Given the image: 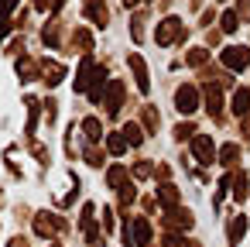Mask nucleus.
<instances>
[{"instance_id":"nucleus-1","label":"nucleus","mask_w":250,"mask_h":247,"mask_svg":"<svg viewBox=\"0 0 250 247\" xmlns=\"http://www.w3.org/2000/svg\"><path fill=\"white\" fill-rule=\"evenodd\" d=\"M182 38H185V24L178 18H165L158 24V31H154V42L158 45H171V42H182Z\"/></svg>"},{"instance_id":"nucleus-2","label":"nucleus","mask_w":250,"mask_h":247,"mask_svg":"<svg viewBox=\"0 0 250 247\" xmlns=\"http://www.w3.org/2000/svg\"><path fill=\"white\" fill-rule=\"evenodd\" d=\"M219 59H223V66H226V69H233V72H240V69H247V66H250V52H247V48H240V45L226 48Z\"/></svg>"},{"instance_id":"nucleus-3","label":"nucleus","mask_w":250,"mask_h":247,"mask_svg":"<svg viewBox=\"0 0 250 247\" xmlns=\"http://www.w3.org/2000/svg\"><path fill=\"white\" fill-rule=\"evenodd\" d=\"M175 107H178L182 113H195V110H199V90H195V86H178Z\"/></svg>"},{"instance_id":"nucleus-4","label":"nucleus","mask_w":250,"mask_h":247,"mask_svg":"<svg viewBox=\"0 0 250 247\" xmlns=\"http://www.w3.org/2000/svg\"><path fill=\"white\" fill-rule=\"evenodd\" d=\"M127 237H130V244L137 240L141 247H147V244H151V223H147L144 216H134V220L127 223Z\"/></svg>"},{"instance_id":"nucleus-5","label":"nucleus","mask_w":250,"mask_h":247,"mask_svg":"<svg viewBox=\"0 0 250 247\" xmlns=\"http://www.w3.org/2000/svg\"><path fill=\"white\" fill-rule=\"evenodd\" d=\"M35 230H38V237H55V233H62V220L52 216V213H38L35 216Z\"/></svg>"},{"instance_id":"nucleus-6","label":"nucleus","mask_w":250,"mask_h":247,"mask_svg":"<svg viewBox=\"0 0 250 247\" xmlns=\"http://www.w3.org/2000/svg\"><path fill=\"white\" fill-rule=\"evenodd\" d=\"M120 107H124V83H120V79H110V90H106V113L117 117Z\"/></svg>"},{"instance_id":"nucleus-7","label":"nucleus","mask_w":250,"mask_h":247,"mask_svg":"<svg viewBox=\"0 0 250 247\" xmlns=\"http://www.w3.org/2000/svg\"><path fill=\"white\" fill-rule=\"evenodd\" d=\"M165 226H168V230H188V226H192V213L175 206V209L165 213Z\"/></svg>"},{"instance_id":"nucleus-8","label":"nucleus","mask_w":250,"mask_h":247,"mask_svg":"<svg viewBox=\"0 0 250 247\" xmlns=\"http://www.w3.org/2000/svg\"><path fill=\"white\" fill-rule=\"evenodd\" d=\"M62 76H65V66H62V62H52V59L42 62V79H45L48 86H59Z\"/></svg>"},{"instance_id":"nucleus-9","label":"nucleus","mask_w":250,"mask_h":247,"mask_svg":"<svg viewBox=\"0 0 250 247\" xmlns=\"http://www.w3.org/2000/svg\"><path fill=\"white\" fill-rule=\"evenodd\" d=\"M192 151H195V158H199L202 165H212V141H209L206 134H195V137H192Z\"/></svg>"},{"instance_id":"nucleus-10","label":"nucleus","mask_w":250,"mask_h":247,"mask_svg":"<svg viewBox=\"0 0 250 247\" xmlns=\"http://www.w3.org/2000/svg\"><path fill=\"white\" fill-rule=\"evenodd\" d=\"M93 213H96V206L86 202L83 206V237H86V244H96V220H93Z\"/></svg>"},{"instance_id":"nucleus-11","label":"nucleus","mask_w":250,"mask_h":247,"mask_svg":"<svg viewBox=\"0 0 250 247\" xmlns=\"http://www.w3.org/2000/svg\"><path fill=\"white\" fill-rule=\"evenodd\" d=\"M130 69H134V76H137V90L147 93L151 83H147V66H144V59H141V55H130Z\"/></svg>"},{"instance_id":"nucleus-12","label":"nucleus","mask_w":250,"mask_h":247,"mask_svg":"<svg viewBox=\"0 0 250 247\" xmlns=\"http://www.w3.org/2000/svg\"><path fill=\"white\" fill-rule=\"evenodd\" d=\"M86 14L96 21V28H106V24H110V11L100 4V0H89V4H86Z\"/></svg>"},{"instance_id":"nucleus-13","label":"nucleus","mask_w":250,"mask_h":247,"mask_svg":"<svg viewBox=\"0 0 250 247\" xmlns=\"http://www.w3.org/2000/svg\"><path fill=\"white\" fill-rule=\"evenodd\" d=\"M38 72H42V62H35V59H18V76H21L24 83L38 79Z\"/></svg>"},{"instance_id":"nucleus-14","label":"nucleus","mask_w":250,"mask_h":247,"mask_svg":"<svg viewBox=\"0 0 250 247\" xmlns=\"http://www.w3.org/2000/svg\"><path fill=\"white\" fill-rule=\"evenodd\" d=\"M206 103H209V113H212V117H219V113H223V93H219V86H216V83H209V86H206Z\"/></svg>"},{"instance_id":"nucleus-15","label":"nucleus","mask_w":250,"mask_h":247,"mask_svg":"<svg viewBox=\"0 0 250 247\" xmlns=\"http://www.w3.org/2000/svg\"><path fill=\"white\" fill-rule=\"evenodd\" d=\"M158 199H161L165 209H175V206H178V189H175L171 182H165V185L158 189Z\"/></svg>"},{"instance_id":"nucleus-16","label":"nucleus","mask_w":250,"mask_h":247,"mask_svg":"<svg viewBox=\"0 0 250 247\" xmlns=\"http://www.w3.org/2000/svg\"><path fill=\"white\" fill-rule=\"evenodd\" d=\"M106 182H110V185H113V189H117V192H120V189H124V185H130V182H127V172H124V168H120V165H113V168H110V172H106Z\"/></svg>"},{"instance_id":"nucleus-17","label":"nucleus","mask_w":250,"mask_h":247,"mask_svg":"<svg viewBox=\"0 0 250 247\" xmlns=\"http://www.w3.org/2000/svg\"><path fill=\"white\" fill-rule=\"evenodd\" d=\"M243 233H247V216H233L229 220V244H240Z\"/></svg>"},{"instance_id":"nucleus-18","label":"nucleus","mask_w":250,"mask_h":247,"mask_svg":"<svg viewBox=\"0 0 250 247\" xmlns=\"http://www.w3.org/2000/svg\"><path fill=\"white\" fill-rule=\"evenodd\" d=\"M83 131H86L89 141H100V137H103V124H100L96 117H86V120H83Z\"/></svg>"},{"instance_id":"nucleus-19","label":"nucleus","mask_w":250,"mask_h":247,"mask_svg":"<svg viewBox=\"0 0 250 247\" xmlns=\"http://www.w3.org/2000/svg\"><path fill=\"white\" fill-rule=\"evenodd\" d=\"M106 151L120 158V155L127 151V137H120V134H106Z\"/></svg>"},{"instance_id":"nucleus-20","label":"nucleus","mask_w":250,"mask_h":247,"mask_svg":"<svg viewBox=\"0 0 250 247\" xmlns=\"http://www.w3.org/2000/svg\"><path fill=\"white\" fill-rule=\"evenodd\" d=\"M250 110V90H236V96H233V113H247Z\"/></svg>"},{"instance_id":"nucleus-21","label":"nucleus","mask_w":250,"mask_h":247,"mask_svg":"<svg viewBox=\"0 0 250 247\" xmlns=\"http://www.w3.org/2000/svg\"><path fill=\"white\" fill-rule=\"evenodd\" d=\"M124 137H127V144H141L144 141V131H141V124H124Z\"/></svg>"},{"instance_id":"nucleus-22","label":"nucleus","mask_w":250,"mask_h":247,"mask_svg":"<svg viewBox=\"0 0 250 247\" xmlns=\"http://www.w3.org/2000/svg\"><path fill=\"white\" fill-rule=\"evenodd\" d=\"M233 196L236 199H247V185H250V179H247V172H236V179H233Z\"/></svg>"},{"instance_id":"nucleus-23","label":"nucleus","mask_w":250,"mask_h":247,"mask_svg":"<svg viewBox=\"0 0 250 247\" xmlns=\"http://www.w3.org/2000/svg\"><path fill=\"white\" fill-rule=\"evenodd\" d=\"M219 24H223V31H226V35H233V31H236V28H240V18H236V14H233V11H226V14H223V21H219Z\"/></svg>"},{"instance_id":"nucleus-24","label":"nucleus","mask_w":250,"mask_h":247,"mask_svg":"<svg viewBox=\"0 0 250 247\" xmlns=\"http://www.w3.org/2000/svg\"><path fill=\"white\" fill-rule=\"evenodd\" d=\"M72 42H76V48H83V52H89V48H93V38H89V31H86V28H79Z\"/></svg>"},{"instance_id":"nucleus-25","label":"nucleus","mask_w":250,"mask_h":247,"mask_svg":"<svg viewBox=\"0 0 250 247\" xmlns=\"http://www.w3.org/2000/svg\"><path fill=\"white\" fill-rule=\"evenodd\" d=\"M236 155H240V148H236V144H223L219 161H223V165H233V161H236Z\"/></svg>"},{"instance_id":"nucleus-26","label":"nucleus","mask_w":250,"mask_h":247,"mask_svg":"<svg viewBox=\"0 0 250 247\" xmlns=\"http://www.w3.org/2000/svg\"><path fill=\"white\" fill-rule=\"evenodd\" d=\"M144 124H147V131H158L161 120H158V110L154 107H144Z\"/></svg>"},{"instance_id":"nucleus-27","label":"nucleus","mask_w":250,"mask_h":247,"mask_svg":"<svg viewBox=\"0 0 250 247\" xmlns=\"http://www.w3.org/2000/svg\"><path fill=\"white\" fill-rule=\"evenodd\" d=\"M206 59H209V52H206V48H192V52H188V66H202Z\"/></svg>"},{"instance_id":"nucleus-28","label":"nucleus","mask_w":250,"mask_h":247,"mask_svg":"<svg viewBox=\"0 0 250 247\" xmlns=\"http://www.w3.org/2000/svg\"><path fill=\"white\" fill-rule=\"evenodd\" d=\"M192 134H195L192 124H178V127H175V137H178V141H185V137H192Z\"/></svg>"},{"instance_id":"nucleus-29","label":"nucleus","mask_w":250,"mask_h":247,"mask_svg":"<svg viewBox=\"0 0 250 247\" xmlns=\"http://www.w3.org/2000/svg\"><path fill=\"white\" fill-rule=\"evenodd\" d=\"M18 7V0H0V21H7V14Z\"/></svg>"},{"instance_id":"nucleus-30","label":"nucleus","mask_w":250,"mask_h":247,"mask_svg":"<svg viewBox=\"0 0 250 247\" xmlns=\"http://www.w3.org/2000/svg\"><path fill=\"white\" fill-rule=\"evenodd\" d=\"M86 161H89V165H103V151H96V148H86Z\"/></svg>"},{"instance_id":"nucleus-31","label":"nucleus","mask_w":250,"mask_h":247,"mask_svg":"<svg viewBox=\"0 0 250 247\" xmlns=\"http://www.w3.org/2000/svg\"><path fill=\"white\" fill-rule=\"evenodd\" d=\"M161 244H165V247H182V237H178V233H171V230H168V233H165V237H161Z\"/></svg>"},{"instance_id":"nucleus-32","label":"nucleus","mask_w":250,"mask_h":247,"mask_svg":"<svg viewBox=\"0 0 250 247\" xmlns=\"http://www.w3.org/2000/svg\"><path fill=\"white\" fill-rule=\"evenodd\" d=\"M151 172H154V168H151V165H147V161H141V165H137V168H134V179H147V175H151Z\"/></svg>"},{"instance_id":"nucleus-33","label":"nucleus","mask_w":250,"mask_h":247,"mask_svg":"<svg viewBox=\"0 0 250 247\" xmlns=\"http://www.w3.org/2000/svg\"><path fill=\"white\" fill-rule=\"evenodd\" d=\"M103 226H106V233H110V230H113V213H110V209H106V213H103Z\"/></svg>"},{"instance_id":"nucleus-34","label":"nucleus","mask_w":250,"mask_h":247,"mask_svg":"<svg viewBox=\"0 0 250 247\" xmlns=\"http://www.w3.org/2000/svg\"><path fill=\"white\" fill-rule=\"evenodd\" d=\"M35 7H38V11H48V7H55V4H52V0H35Z\"/></svg>"},{"instance_id":"nucleus-35","label":"nucleus","mask_w":250,"mask_h":247,"mask_svg":"<svg viewBox=\"0 0 250 247\" xmlns=\"http://www.w3.org/2000/svg\"><path fill=\"white\" fill-rule=\"evenodd\" d=\"M7 31H11V24H7V21H0V42L7 38Z\"/></svg>"},{"instance_id":"nucleus-36","label":"nucleus","mask_w":250,"mask_h":247,"mask_svg":"<svg viewBox=\"0 0 250 247\" xmlns=\"http://www.w3.org/2000/svg\"><path fill=\"white\" fill-rule=\"evenodd\" d=\"M11 247H28V244H24L21 237H14V240H11Z\"/></svg>"},{"instance_id":"nucleus-37","label":"nucleus","mask_w":250,"mask_h":247,"mask_svg":"<svg viewBox=\"0 0 250 247\" xmlns=\"http://www.w3.org/2000/svg\"><path fill=\"white\" fill-rule=\"evenodd\" d=\"M0 202H4V192H0Z\"/></svg>"},{"instance_id":"nucleus-38","label":"nucleus","mask_w":250,"mask_h":247,"mask_svg":"<svg viewBox=\"0 0 250 247\" xmlns=\"http://www.w3.org/2000/svg\"><path fill=\"white\" fill-rule=\"evenodd\" d=\"M192 247H199V244H192Z\"/></svg>"}]
</instances>
